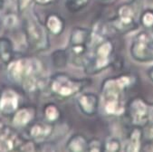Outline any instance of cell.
Masks as SVG:
<instances>
[{
  "label": "cell",
  "instance_id": "cell-14",
  "mask_svg": "<svg viewBox=\"0 0 153 152\" xmlns=\"http://www.w3.org/2000/svg\"><path fill=\"white\" fill-rule=\"evenodd\" d=\"M44 25L47 30V32L49 33V35L53 36H59L65 32L66 22L60 14L53 12L46 15Z\"/></svg>",
  "mask_w": 153,
  "mask_h": 152
},
{
  "label": "cell",
  "instance_id": "cell-27",
  "mask_svg": "<svg viewBox=\"0 0 153 152\" xmlns=\"http://www.w3.org/2000/svg\"><path fill=\"white\" fill-rule=\"evenodd\" d=\"M58 0H34V3L39 7H49L55 4Z\"/></svg>",
  "mask_w": 153,
  "mask_h": 152
},
{
  "label": "cell",
  "instance_id": "cell-15",
  "mask_svg": "<svg viewBox=\"0 0 153 152\" xmlns=\"http://www.w3.org/2000/svg\"><path fill=\"white\" fill-rule=\"evenodd\" d=\"M143 129L139 126H131L128 131L126 140L124 143L123 150L130 152H138L142 148V139H143Z\"/></svg>",
  "mask_w": 153,
  "mask_h": 152
},
{
  "label": "cell",
  "instance_id": "cell-22",
  "mask_svg": "<svg viewBox=\"0 0 153 152\" xmlns=\"http://www.w3.org/2000/svg\"><path fill=\"white\" fill-rule=\"evenodd\" d=\"M121 149H122L121 142L117 138L109 137L105 141H103V151L118 152Z\"/></svg>",
  "mask_w": 153,
  "mask_h": 152
},
{
  "label": "cell",
  "instance_id": "cell-5",
  "mask_svg": "<svg viewBox=\"0 0 153 152\" xmlns=\"http://www.w3.org/2000/svg\"><path fill=\"white\" fill-rule=\"evenodd\" d=\"M22 27L30 49L36 52H45L50 48L49 33L44 23L33 17H26L22 22Z\"/></svg>",
  "mask_w": 153,
  "mask_h": 152
},
{
  "label": "cell",
  "instance_id": "cell-19",
  "mask_svg": "<svg viewBox=\"0 0 153 152\" xmlns=\"http://www.w3.org/2000/svg\"><path fill=\"white\" fill-rule=\"evenodd\" d=\"M43 119L52 124H56L63 116L60 107L54 102H47L43 107Z\"/></svg>",
  "mask_w": 153,
  "mask_h": 152
},
{
  "label": "cell",
  "instance_id": "cell-18",
  "mask_svg": "<svg viewBox=\"0 0 153 152\" xmlns=\"http://www.w3.org/2000/svg\"><path fill=\"white\" fill-rule=\"evenodd\" d=\"M65 149L70 152L88 151V139L81 133L73 134L66 142Z\"/></svg>",
  "mask_w": 153,
  "mask_h": 152
},
{
  "label": "cell",
  "instance_id": "cell-34",
  "mask_svg": "<svg viewBox=\"0 0 153 152\" xmlns=\"http://www.w3.org/2000/svg\"><path fill=\"white\" fill-rule=\"evenodd\" d=\"M1 25H2V22H1V20H0V29H1Z\"/></svg>",
  "mask_w": 153,
  "mask_h": 152
},
{
  "label": "cell",
  "instance_id": "cell-6",
  "mask_svg": "<svg viewBox=\"0 0 153 152\" xmlns=\"http://www.w3.org/2000/svg\"><path fill=\"white\" fill-rule=\"evenodd\" d=\"M124 115L131 126L143 128L153 121V103L142 97H133L126 102Z\"/></svg>",
  "mask_w": 153,
  "mask_h": 152
},
{
  "label": "cell",
  "instance_id": "cell-3",
  "mask_svg": "<svg viewBox=\"0 0 153 152\" xmlns=\"http://www.w3.org/2000/svg\"><path fill=\"white\" fill-rule=\"evenodd\" d=\"M93 50L89 53L88 59L83 66L84 73L88 75H95L112 65L114 60L115 45L108 37L91 45Z\"/></svg>",
  "mask_w": 153,
  "mask_h": 152
},
{
  "label": "cell",
  "instance_id": "cell-13",
  "mask_svg": "<svg viewBox=\"0 0 153 152\" xmlns=\"http://www.w3.org/2000/svg\"><path fill=\"white\" fill-rule=\"evenodd\" d=\"M24 137H22L14 127H0V151L17 150Z\"/></svg>",
  "mask_w": 153,
  "mask_h": 152
},
{
  "label": "cell",
  "instance_id": "cell-17",
  "mask_svg": "<svg viewBox=\"0 0 153 152\" xmlns=\"http://www.w3.org/2000/svg\"><path fill=\"white\" fill-rule=\"evenodd\" d=\"M16 56L13 41L7 36H0V64L8 65Z\"/></svg>",
  "mask_w": 153,
  "mask_h": 152
},
{
  "label": "cell",
  "instance_id": "cell-11",
  "mask_svg": "<svg viewBox=\"0 0 153 152\" xmlns=\"http://www.w3.org/2000/svg\"><path fill=\"white\" fill-rule=\"evenodd\" d=\"M10 118L14 128L25 130L37 119V109L32 104H23Z\"/></svg>",
  "mask_w": 153,
  "mask_h": 152
},
{
  "label": "cell",
  "instance_id": "cell-12",
  "mask_svg": "<svg viewBox=\"0 0 153 152\" xmlns=\"http://www.w3.org/2000/svg\"><path fill=\"white\" fill-rule=\"evenodd\" d=\"M76 104L83 115L87 117H94L97 115L100 109V97L94 93L82 92L77 95Z\"/></svg>",
  "mask_w": 153,
  "mask_h": 152
},
{
  "label": "cell",
  "instance_id": "cell-1",
  "mask_svg": "<svg viewBox=\"0 0 153 152\" xmlns=\"http://www.w3.org/2000/svg\"><path fill=\"white\" fill-rule=\"evenodd\" d=\"M137 76L131 73H122L106 78L101 85L100 103L106 116L119 117L125 113V93L137 82Z\"/></svg>",
  "mask_w": 153,
  "mask_h": 152
},
{
  "label": "cell",
  "instance_id": "cell-24",
  "mask_svg": "<svg viewBox=\"0 0 153 152\" xmlns=\"http://www.w3.org/2000/svg\"><path fill=\"white\" fill-rule=\"evenodd\" d=\"M88 151L91 152L103 151V141L96 137L88 139Z\"/></svg>",
  "mask_w": 153,
  "mask_h": 152
},
{
  "label": "cell",
  "instance_id": "cell-7",
  "mask_svg": "<svg viewBox=\"0 0 153 152\" xmlns=\"http://www.w3.org/2000/svg\"><path fill=\"white\" fill-rule=\"evenodd\" d=\"M137 7L128 2L119 6L116 16L109 21L108 26L120 35H125L137 29Z\"/></svg>",
  "mask_w": 153,
  "mask_h": 152
},
{
  "label": "cell",
  "instance_id": "cell-30",
  "mask_svg": "<svg viewBox=\"0 0 153 152\" xmlns=\"http://www.w3.org/2000/svg\"><path fill=\"white\" fill-rule=\"evenodd\" d=\"M146 6L148 7V9H150L153 11V0H145Z\"/></svg>",
  "mask_w": 153,
  "mask_h": 152
},
{
  "label": "cell",
  "instance_id": "cell-23",
  "mask_svg": "<svg viewBox=\"0 0 153 152\" xmlns=\"http://www.w3.org/2000/svg\"><path fill=\"white\" fill-rule=\"evenodd\" d=\"M140 23L146 30L153 29V11L150 9L144 10L140 16Z\"/></svg>",
  "mask_w": 153,
  "mask_h": 152
},
{
  "label": "cell",
  "instance_id": "cell-31",
  "mask_svg": "<svg viewBox=\"0 0 153 152\" xmlns=\"http://www.w3.org/2000/svg\"><path fill=\"white\" fill-rule=\"evenodd\" d=\"M143 1V0H129V2L130 3H131L132 5H134L135 7H139L140 6V2H142Z\"/></svg>",
  "mask_w": 153,
  "mask_h": 152
},
{
  "label": "cell",
  "instance_id": "cell-25",
  "mask_svg": "<svg viewBox=\"0 0 153 152\" xmlns=\"http://www.w3.org/2000/svg\"><path fill=\"white\" fill-rule=\"evenodd\" d=\"M34 3V0H16V8H17V14L22 15L25 11L28 10V8L31 7V5Z\"/></svg>",
  "mask_w": 153,
  "mask_h": 152
},
{
  "label": "cell",
  "instance_id": "cell-10",
  "mask_svg": "<svg viewBox=\"0 0 153 152\" xmlns=\"http://www.w3.org/2000/svg\"><path fill=\"white\" fill-rule=\"evenodd\" d=\"M55 124L49 123L45 119H36L26 129V137L36 142H42L48 139L53 134Z\"/></svg>",
  "mask_w": 153,
  "mask_h": 152
},
{
  "label": "cell",
  "instance_id": "cell-32",
  "mask_svg": "<svg viewBox=\"0 0 153 152\" xmlns=\"http://www.w3.org/2000/svg\"><path fill=\"white\" fill-rule=\"evenodd\" d=\"M4 6H5V0H0V11L3 9Z\"/></svg>",
  "mask_w": 153,
  "mask_h": 152
},
{
  "label": "cell",
  "instance_id": "cell-4",
  "mask_svg": "<svg viewBox=\"0 0 153 152\" xmlns=\"http://www.w3.org/2000/svg\"><path fill=\"white\" fill-rule=\"evenodd\" d=\"M7 67L8 78L15 85L18 86H21L29 78L42 74L44 70L39 59L26 55H16V53Z\"/></svg>",
  "mask_w": 153,
  "mask_h": 152
},
{
  "label": "cell",
  "instance_id": "cell-20",
  "mask_svg": "<svg viewBox=\"0 0 153 152\" xmlns=\"http://www.w3.org/2000/svg\"><path fill=\"white\" fill-rule=\"evenodd\" d=\"M69 60V53L66 49H56L51 53V62L56 70H63L66 68Z\"/></svg>",
  "mask_w": 153,
  "mask_h": 152
},
{
  "label": "cell",
  "instance_id": "cell-21",
  "mask_svg": "<svg viewBox=\"0 0 153 152\" xmlns=\"http://www.w3.org/2000/svg\"><path fill=\"white\" fill-rule=\"evenodd\" d=\"M91 0H66L65 7L69 12L74 14L84 9L90 3Z\"/></svg>",
  "mask_w": 153,
  "mask_h": 152
},
{
  "label": "cell",
  "instance_id": "cell-26",
  "mask_svg": "<svg viewBox=\"0 0 153 152\" xmlns=\"http://www.w3.org/2000/svg\"><path fill=\"white\" fill-rule=\"evenodd\" d=\"M142 129H143V135H144V137H146L148 139V140L149 139H153V121H152V122L148 123Z\"/></svg>",
  "mask_w": 153,
  "mask_h": 152
},
{
  "label": "cell",
  "instance_id": "cell-8",
  "mask_svg": "<svg viewBox=\"0 0 153 152\" xmlns=\"http://www.w3.org/2000/svg\"><path fill=\"white\" fill-rule=\"evenodd\" d=\"M24 90L18 85L0 86V114L11 117L24 103Z\"/></svg>",
  "mask_w": 153,
  "mask_h": 152
},
{
  "label": "cell",
  "instance_id": "cell-16",
  "mask_svg": "<svg viewBox=\"0 0 153 152\" xmlns=\"http://www.w3.org/2000/svg\"><path fill=\"white\" fill-rule=\"evenodd\" d=\"M91 40V30L86 27L75 26L72 29L69 45H88L90 46Z\"/></svg>",
  "mask_w": 153,
  "mask_h": 152
},
{
  "label": "cell",
  "instance_id": "cell-29",
  "mask_svg": "<svg viewBox=\"0 0 153 152\" xmlns=\"http://www.w3.org/2000/svg\"><path fill=\"white\" fill-rule=\"evenodd\" d=\"M147 76L149 79V81L153 82V66H150L147 70Z\"/></svg>",
  "mask_w": 153,
  "mask_h": 152
},
{
  "label": "cell",
  "instance_id": "cell-9",
  "mask_svg": "<svg viewBox=\"0 0 153 152\" xmlns=\"http://www.w3.org/2000/svg\"><path fill=\"white\" fill-rule=\"evenodd\" d=\"M130 53L132 59L139 63L153 62V34L149 30L141 31L135 36Z\"/></svg>",
  "mask_w": 153,
  "mask_h": 152
},
{
  "label": "cell",
  "instance_id": "cell-28",
  "mask_svg": "<svg viewBox=\"0 0 153 152\" xmlns=\"http://www.w3.org/2000/svg\"><path fill=\"white\" fill-rule=\"evenodd\" d=\"M141 150H144V151H153V139H149L147 141V143H145V145H142Z\"/></svg>",
  "mask_w": 153,
  "mask_h": 152
},
{
  "label": "cell",
  "instance_id": "cell-33",
  "mask_svg": "<svg viewBox=\"0 0 153 152\" xmlns=\"http://www.w3.org/2000/svg\"><path fill=\"white\" fill-rule=\"evenodd\" d=\"M101 2H109V1H111V0H99Z\"/></svg>",
  "mask_w": 153,
  "mask_h": 152
},
{
  "label": "cell",
  "instance_id": "cell-2",
  "mask_svg": "<svg viewBox=\"0 0 153 152\" xmlns=\"http://www.w3.org/2000/svg\"><path fill=\"white\" fill-rule=\"evenodd\" d=\"M91 83L90 78H76L59 72L48 79V89L52 96L61 101H67L83 92Z\"/></svg>",
  "mask_w": 153,
  "mask_h": 152
}]
</instances>
